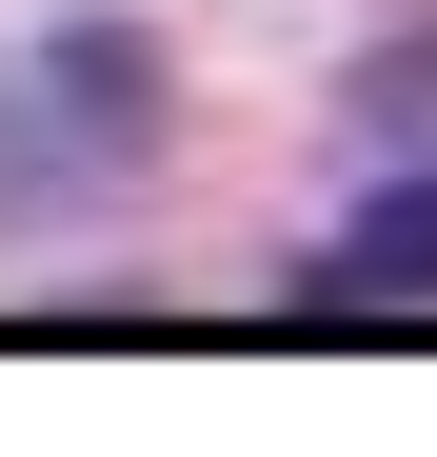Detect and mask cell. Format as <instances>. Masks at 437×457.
Masks as SVG:
<instances>
[{"mask_svg":"<svg viewBox=\"0 0 437 457\" xmlns=\"http://www.w3.org/2000/svg\"><path fill=\"white\" fill-rule=\"evenodd\" d=\"M318 319H437V179H417V199H378V219L318 259Z\"/></svg>","mask_w":437,"mask_h":457,"instance_id":"1","label":"cell"}]
</instances>
